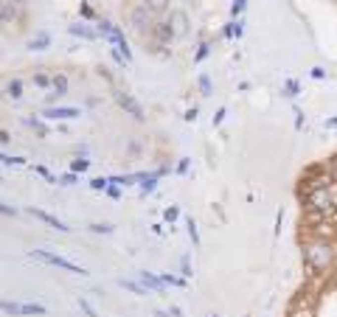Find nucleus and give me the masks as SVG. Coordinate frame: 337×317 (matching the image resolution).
<instances>
[{
  "label": "nucleus",
  "instance_id": "7ed1b4c3",
  "mask_svg": "<svg viewBox=\"0 0 337 317\" xmlns=\"http://www.w3.org/2000/svg\"><path fill=\"white\" fill-rule=\"evenodd\" d=\"M96 31L107 37V40H110V43L115 45V51H121V53H124V59H127V62L132 59L130 48H127V40H124V34L118 31V26H112L110 20H98V28H96Z\"/></svg>",
  "mask_w": 337,
  "mask_h": 317
},
{
  "label": "nucleus",
  "instance_id": "1a4fd4ad",
  "mask_svg": "<svg viewBox=\"0 0 337 317\" xmlns=\"http://www.w3.org/2000/svg\"><path fill=\"white\" fill-rule=\"evenodd\" d=\"M138 278H141V283L152 292H163V286H166L163 278H157V275H152V272H138Z\"/></svg>",
  "mask_w": 337,
  "mask_h": 317
},
{
  "label": "nucleus",
  "instance_id": "4be33fe9",
  "mask_svg": "<svg viewBox=\"0 0 337 317\" xmlns=\"http://www.w3.org/2000/svg\"><path fill=\"white\" fill-rule=\"evenodd\" d=\"M90 230L93 233H112V225H98L96 222V225H90Z\"/></svg>",
  "mask_w": 337,
  "mask_h": 317
},
{
  "label": "nucleus",
  "instance_id": "2f4dec72",
  "mask_svg": "<svg viewBox=\"0 0 337 317\" xmlns=\"http://www.w3.org/2000/svg\"><path fill=\"white\" fill-rule=\"evenodd\" d=\"M0 20H3V9H0Z\"/></svg>",
  "mask_w": 337,
  "mask_h": 317
},
{
  "label": "nucleus",
  "instance_id": "0eeeda50",
  "mask_svg": "<svg viewBox=\"0 0 337 317\" xmlns=\"http://www.w3.org/2000/svg\"><path fill=\"white\" fill-rule=\"evenodd\" d=\"M152 31H155V40H157V45H166L169 40L174 37V28H172V23H155L152 26Z\"/></svg>",
  "mask_w": 337,
  "mask_h": 317
},
{
  "label": "nucleus",
  "instance_id": "9d476101",
  "mask_svg": "<svg viewBox=\"0 0 337 317\" xmlns=\"http://www.w3.org/2000/svg\"><path fill=\"white\" fill-rule=\"evenodd\" d=\"M68 31H70L73 37H82V40H96V37H98V31H93V28H87L85 23H73V26H70Z\"/></svg>",
  "mask_w": 337,
  "mask_h": 317
},
{
  "label": "nucleus",
  "instance_id": "423d86ee",
  "mask_svg": "<svg viewBox=\"0 0 337 317\" xmlns=\"http://www.w3.org/2000/svg\"><path fill=\"white\" fill-rule=\"evenodd\" d=\"M43 115H45V118H51V121H56V118L70 121V118H79L82 112H79L76 107H48V110H45Z\"/></svg>",
  "mask_w": 337,
  "mask_h": 317
},
{
  "label": "nucleus",
  "instance_id": "a878e982",
  "mask_svg": "<svg viewBox=\"0 0 337 317\" xmlns=\"http://www.w3.org/2000/svg\"><path fill=\"white\" fill-rule=\"evenodd\" d=\"M14 214H17V211L11 205H3V202H0V216H14Z\"/></svg>",
  "mask_w": 337,
  "mask_h": 317
},
{
  "label": "nucleus",
  "instance_id": "9b49d317",
  "mask_svg": "<svg viewBox=\"0 0 337 317\" xmlns=\"http://www.w3.org/2000/svg\"><path fill=\"white\" fill-rule=\"evenodd\" d=\"M51 87H53V93H51V98H59V95H65L68 93V79L62 76H51Z\"/></svg>",
  "mask_w": 337,
  "mask_h": 317
},
{
  "label": "nucleus",
  "instance_id": "f257e3e1",
  "mask_svg": "<svg viewBox=\"0 0 337 317\" xmlns=\"http://www.w3.org/2000/svg\"><path fill=\"white\" fill-rule=\"evenodd\" d=\"M31 258H37V261H43V264L59 267V270H68V272L87 275V270H85L82 264H76V261H70V258H65V256H56V253H51V250H31Z\"/></svg>",
  "mask_w": 337,
  "mask_h": 317
},
{
  "label": "nucleus",
  "instance_id": "412c9836",
  "mask_svg": "<svg viewBox=\"0 0 337 317\" xmlns=\"http://www.w3.org/2000/svg\"><path fill=\"white\" fill-rule=\"evenodd\" d=\"M34 85H37V87H48V85H51V79L45 76V73H37V76H34Z\"/></svg>",
  "mask_w": 337,
  "mask_h": 317
},
{
  "label": "nucleus",
  "instance_id": "ddd939ff",
  "mask_svg": "<svg viewBox=\"0 0 337 317\" xmlns=\"http://www.w3.org/2000/svg\"><path fill=\"white\" fill-rule=\"evenodd\" d=\"M48 43H51V37H48V34H37L28 48H31V51H43V48H48Z\"/></svg>",
  "mask_w": 337,
  "mask_h": 317
},
{
  "label": "nucleus",
  "instance_id": "5701e85b",
  "mask_svg": "<svg viewBox=\"0 0 337 317\" xmlns=\"http://www.w3.org/2000/svg\"><path fill=\"white\" fill-rule=\"evenodd\" d=\"M107 194H110L112 199H118V197H121V185H115V182H110V185H107Z\"/></svg>",
  "mask_w": 337,
  "mask_h": 317
},
{
  "label": "nucleus",
  "instance_id": "393cba45",
  "mask_svg": "<svg viewBox=\"0 0 337 317\" xmlns=\"http://www.w3.org/2000/svg\"><path fill=\"white\" fill-rule=\"evenodd\" d=\"M59 182H62V185H73V182H76V174H73V172L65 174V177H59Z\"/></svg>",
  "mask_w": 337,
  "mask_h": 317
},
{
  "label": "nucleus",
  "instance_id": "f03ea898",
  "mask_svg": "<svg viewBox=\"0 0 337 317\" xmlns=\"http://www.w3.org/2000/svg\"><path fill=\"white\" fill-rule=\"evenodd\" d=\"M0 312L14 317H43L48 309L43 303H20V300H0Z\"/></svg>",
  "mask_w": 337,
  "mask_h": 317
},
{
  "label": "nucleus",
  "instance_id": "2eb2a0df",
  "mask_svg": "<svg viewBox=\"0 0 337 317\" xmlns=\"http://www.w3.org/2000/svg\"><path fill=\"white\" fill-rule=\"evenodd\" d=\"M6 93H9L11 98H20V95H23V85H20L17 79H11V82H9V87H6Z\"/></svg>",
  "mask_w": 337,
  "mask_h": 317
},
{
  "label": "nucleus",
  "instance_id": "f8f14e48",
  "mask_svg": "<svg viewBox=\"0 0 337 317\" xmlns=\"http://www.w3.org/2000/svg\"><path fill=\"white\" fill-rule=\"evenodd\" d=\"M155 182H157V174H141V197H146L155 191Z\"/></svg>",
  "mask_w": 337,
  "mask_h": 317
},
{
  "label": "nucleus",
  "instance_id": "f3484780",
  "mask_svg": "<svg viewBox=\"0 0 337 317\" xmlns=\"http://www.w3.org/2000/svg\"><path fill=\"white\" fill-rule=\"evenodd\" d=\"M0 163H6V166H23L26 160H23V157H9V154L0 152Z\"/></svg>",
  "mask_w": 337,
  "mask_h": 317
},
{
  "label": "nucleus",
  "instance_id": "c85d7f7f",
  "mask_svg": "<svg viewBox=\"0 0 337 317\" xmlns=\"http://www.w3.org/2000/svg\"><path fill=\"white\" fill-rule=\"evenodd\" d=\"M166 219H169V222H174V219H177V208H169V211H166Z\"/></svg>",
  "mask_w": 337,
  "mask_h": 317
},
{
  "label": "nucleus",
  "instance_id": "6e6552de",
  "mask_svg": "<svg viewBox=\"0 0 337 317\" xmlns=\"http://www.w3.org/2000/svg\"><path fill=\"white\" fill-rule=\"evenodd\" d=\"M132 26L138 28V31H144V28L149 26V9L146 6H135V9H132Z\"/></svg>",
  "mask_w": 337,
  "mask_h": 317
},
{
  "label": "nucleus",
  "instance_id": "20e7f679",
  "mask_svg": "<svg viewBox=\"0 0 337 317\" xmlns=\"http://www.w3.org/2000/svg\"><path fill=\"white\" fill-rule=\"evenodd\" d=\"M115 101L121 104V107H124L127 112H130V115H132L135 121H144V107H141V104L135 101V98H132L130 93H115Z\"/></svg>",
  "mask_w": 337,
  "mask_h": 317
},
{
  "label": "nucleus",
  "instance_id": "dca6fc26",
  "mask_svg": "<svg viewBox=\"0 0 337 317\" xmlns=\"http://www.w3.org/2000/svg\"><path fill=\"white\" fill-rule=\"evenodd\" d=\"M87 169H90V160H73V163H70V172L73 174H82V172H87Z\"/></svg>",
  "mask_w": 337,
  "mask_h": 317
},
{
  "label": "nucleus",
  "instance_id": "aec40b11",
  "mask_svg": "<svg viewBox=\"0 0 337 317\" xmlns=\"http://www.w3.org/2000/svg\"><path fill=\"white\" fill-rule=\"evenodd\" d=\"M146 3H149V9L152 11H163L166 6H169V0H146Z\"/></svg>",
  "mask_w": 337,
  "mask_h": 317
},
{
  "label": "nucleus",
  "instance_id": "cd10ccee",
  "mask_svg": "<svg viewBox=\"0 0 337 317\" xmlns=\"http://www.w3.org/2000/svg\"><path fill=\"white\" fill-rule=\"evenodd\" d=\"M82 17H93V9H90L87 3H82Z\"/></svg>",
  "mask_w": 337,
  "mask_h": 317
},
{
  "label": "nucleus",
  "instance_id": "6ab92c4d",
  "mask_svg": "<svg viewBox=\"0 0 337 317\" xmlns=\"http://www.w3.org/2000/svg\"><path fill=\"white\" fill-rule=\"evenodd\" d=\"M172 26H174V31H183V28H186V17H183L180 11L172 14Z\"/></svg>",
  "mask_w": 337,
  "mask_h": 317
},
{
  "label": "nucleus",
  "instance_id": "39448f33",
  "mask_svg": "<svg viewBox=\"0 0 337 317\" xmlns=\"http://www.w3.org/2000/svg\"><path fill=\"white\" fill-rule=\"evenodd\" d=\"M28 214L34 216V219H40V222H45L48 227H56V230H62V233H68L70 227L62 219H56V216H51V214H45V211H40V208H28Z\"/></svg>",
  "mask_w": 337,
  "mask_h": 317
},
{
  "label": "nucleus",
  "instance_id": "7c9ffc66",
  "mask_svg": "<svg viewBox=\"0 0 337 317\" xmlns=\"http://www.w3.org/2000/svg\"><path fill=\"white\" fill-rule=\"evenodd\" d=\"M11 3H26V0H11Z\"/></svg>",
  "mask_w": 337,
  "mask_h": 317
},
{
  "label": "nucleus",
  "instance_id": "a211bd4d",
  "mask_svg": "<svg viewBox=\"0 0 337 317\" xmlns=\"http://www.w3.org/2000/svg\"><path fill=\"white\" fill-rule=\"evenodd\" d=\"M107 185H110V180H104V177L90 180V188H93V191H107Z\"/></svg>",
  "mask_w": 337,
  "mask_h": 317
},
{
  "label": "nucleus",
  "instance_id": "b1692460",
  "mask_svg": "<svg viewBox=\"0 0 337 317\" xmlns=\"http://www.w3.org/2000/svg\"><path fill=\"white\" fill-rule=\"evenodd\" d=\"M163 278V283H172V286H183V281L180 278H174V275H160Z\"/></svg>",
  "mask_w": 337,
  "mask_h": 317
},
{
  "label": "nucleus",
  "instance_id": "bb28decb",
  "mask_svg": "<svg viewBox=\"0 0 337 317\" xmlns=\"http://www.w3.org/2000/svg\"><path fill=\"white\" fill-rule=\"evenodd\" d=\"M79 306H82V309H85V312H87V317H96L93 306H90V303H87V300H79Z\"/></svg>",
  "mask_w": 337,
  "mask_h": 317
},
{
  "label": "nucleus",
  "instance_id": "4468645a",
  "mask_svg": "<svg viewBox=\"0 0 337 317\" xmlns=\"http://www.w3.org/2000/svg\"><path fill=\"white\" fill-rule=\"evenodd\" d=\"M118 283H121L124 289H130L132 295H146V286H144V283H135V281H124V278H121V281H118Z\"/></svg>",
  "mask_w": 337,
  "mask_h": 317
},
{
  "label": "nucleus",
  "instance_id": "c756f323",
  "mask_svg": "<svg viewBox=\"0 0 337 317\" xmlns=\"http://www.w3.org/2000/svg\"><path fill=\"white\" fill-rule=\"evenodd\" d=\"M199 87H202V93H208V90H211V82H208V79H199Z\"/></svg>",
  "mask_w": 337,
  "mask_h": 317
}]
</instances>
